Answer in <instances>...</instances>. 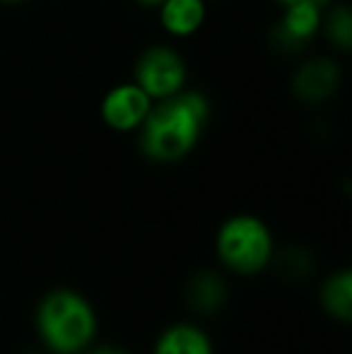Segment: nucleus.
I'll return each instance as SVG.
<instances>
[{"label": "nucleus", "instance_id": "nucleus-1", "mask_svg": "<svg viewBox=\"0 0 352 354\" xmlns=\"http://www.w3.org/2000/svg\"><path fill=\"white\" fill-rule=\"evenodd\" d=\"M210 118V102L201 92H181L157 99L138 128L140 149L150 162L174 164L188 157Z\"/></svg>", "mask_w": 352, "mask_h": 354}, {"label": "nucleus", "instance_id": "nucleus-2", "mask_svg": "<svg viewBox=\"0 0 352 354\" xmlns=\"http://www.w3.org/2000/svg\"><path fill=\"white\" fill-rule=\"evenodd\" d=\"M34 326L48 352H85L97 337V311L75 289H53L39 301Z\"/></svg>", "mask_w": 352, "mask_h": 354}, {"label": "nucleus", "instance_id": "nucleus-3", "mask_svg": "<svg viewBox=\"0 0 352 354\" xmlns=\"http://www.w3.org/2000/svg\"><path fill=\"white\" fill-rule=\"evenodd\" d=\"M215 251L227 270L237 275H256L275 258V239L261 217L234 214L217 229Z\"/></svg>", "mask_w": 352, "mask_h": 354}, {"label": "nucleus", "instance_id": "nucleus-4", "mask_svg": "<svg viewBox=\"0 0 352 354\" xmlns=\"http://www.w3.org/2000/svg\"><path fill=\"white\" fill-rule=\"evenodd\" d=\"M186 63L172 46H150L140 53L133 71V82L140 84L152 102L181 92L186 84Z\"/></svg>", "mask_w": 352, "mask_h": 354}, {"label": "nucleus", "instance_id": "nucleus-5", "mask_svg": "<svg viewBox=\"0 0 352 354\" xmlns=\"http://www.w3.org/2000/svg\"><path fill=\"white\" fill-rule=\"evenodd\" d=\"M152 99L136 82H123L109 89L102 99V121L111 131L136 133L152 109Z\"/></svg>", "mask_w": 352, "mask_h": 354}, {"label": "nucleus", "instance_id": "nucleus-6", "mask_svg": "<svg viewBox=\"0 0 352 354\" xmlns=\"http://www.w3.org/2000/svg\"><path fill=\"white\" fill-rule=\"evenodd\" d=\"M282 8L285 12L275 24V46L282 51H299L321 29L324 8L311 3H292L282 5Z\"/></svg>", "mask_w": 352, "mask_h": 354}, {"label": "nucleus", "instance_id": "nucleus-7", "mask_svg": "<svg viewBox=\"0 0 352 354\" xmlns=\"http://www.w3.org/2000/svg\"><path fill=\"white\" fill-rule=\"evenodd\" d=\"M340 68L338 63H333L331 58H311V61L302 63L299 71L295 73V94L302 102L319 104L326 102L335 94V89L340 87Z\"/></svg>", "mask_w": 352, "mask_h": 354}, {"label": "nucleus", "instance_id": "nucleus-8", "mask_svg": "<svg viewBox=\"0 0 352 354\" xmlns=\"http://www.w3.org/2000/svg\"><path fill=\"white\" fill-rule=\"evenodd\" d=\"M230 289L220 272L201 270L186 282V304L193 313L212 316L227 304Z\"/></svg>", "mask_w": 352, "mask_h": 354}, {"label": "nucleus", "instance_id": "nucleus-9", "mask_svg": "<svg viewBox=\"0 0 352 354\" xmlns=\"http://www.w3.org/2000/svg\"><path fill=\"white\" fill-rule=\"evenodd\" d=\"M157 10L165 32L176 39L196 34L207 15L205 0H165Z\"/></svg>", "mask_w": 352, "mask_h": 354}, {"label": "nucleus", "instance_id": "nucleus-10", "mask_svg": "<svg viewBox=\"0 0 352 354\" xmlns=\"http://www.w3.org/2000/svg\"><path fill=\"white\" fill-rule=\"evenodd\" d=\"M152 354H215L212 340L196 323L169 326L155 342Z\"/></svg>", "mask_w": 352, "mask_h": 354}, {"label": "nucleus", "instance_id": "nucleus-11", "mask_svg": "<svg viewBox=\"0 0 352 354\" xmlns=\"http://www.w3.org/2000/svg\"><path fill=\"white\" fill-rule=\"evenodd\" d=\"M321 306L331 318L340 323H350L352 318V275L350 270H340L331 275L321 287Z\"/></svg>", "mask_w": 352, "mask_h": 354}, {"label": "nucleus", "instance_id": "nucleus-12", "mask_svg": "<svg viewBox=\"0 0 352 354\" xmlns=\"http://www.w3.org/2000/svg\"><path fill=\"white\" fill-rule=\"evenodd\" d=\"M321 29L331 39V44L338 46L340 51H348L352 46V12L345 5H338L333 12L326 15L321 19Z\"/></svg>", "mask_w": 352, "mask_h": 354}, {"label": "nucleus", "instance_id": "nucleus-13", "mask_svg": "<svg viewBox=\"0 0 352 354\" xmlns=\"http://www.w3.org/2000/svg\"><path fill=\"white\" fill-rule=\"evenodd\" d=\"M89 354H131V352L123 350V347H116V345H102V347H94Z\"/></svg>", "mask_w": 352, "mask_h": 354}, {"label": "nucleus", "instance_id": "nucleus-14", "mask_svg": "<svg viewBox=\"0 0 352 354\" xmlns=\"http://www.w3.org/2000/svg\"><path fill=\"white\" fill-rule=\"evenodd\" d=\"M282 5H292V3H311V5H319V8H326L331 0H280Z\"/></svg>", "mask_w": 352, "mask_h": 354}, {"label": "nucleus", "instance_id": "nucleus-15", "mask_svg": "<svg viewBox=\"0 0 352 354\" xmlns=\"http://www.w3.org/2000/svg\"><path fill=\"white\" fill-rule=\"evenodd\" d=\"M138 5H142V8H160L165 0H136Z\"/></svg>", "mask_w": 352, "mask_h": 354}, {"label": "nucleus", "instance_id": "nucleus-16", "mask_svg": "<svg viewBox=\"0 0 352 354\" xmlns=\"http://www.w3.org/2000/svg\"><path fill=\"white\" fill-rule=\"evenodd\" d=\"M0 3H24V0H0Z\"/></svg>", "mask_w": 352, "mask_h": 354}, {"label": "nucleus", "instance_id": "nucleus-17", "mask_svg": "<svg viewBox=\"0 0 352 354\" xmlns=\"http://www.w3.org/2000/svg\"><path fill=\"white\" fill-rule=\"evenodd\" d=\"M73 354H87V352H73Z\"/></svg>", "mask_w": 352, "mask_h": 354}]
</instances>
